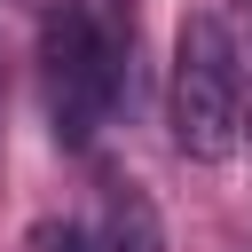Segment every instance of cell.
<instances>
[{"mask_svg": "<svg viewBox=\"0 0 252 252\" xmlns=\"http://www.w3.org/2000/svg\"><path fill=\"white\" fill-rule=\"evenodd\" d=\"M94 244H102V252H165L158 205H150L134 181H110V189H102V213H94Z\"/></svg>", "mask_w": 252, "mask_h": 252, "instance_id": "3", "label": "cell"}, {"mask_svg": "<svg viewBox=\"0 0 252 252\" xmlns=\"http://www.w3.org/2000/svg\"><path fill=\"white\" fill-rule=\"evenodd\" d=\"M165 126L173 150L197 165H228L244 142V55L213 8L181 16L173 32V79H165Z\"/></svg>", "mask_w": 252, "mask_h": 252, "instance_id": "2", "label": "cell"}, {"mask_svg": "<svg viewBox=\"0 0 252 252\" xmlns=\"http://www.w3.org/2000/svg\"><path fill=\"white\" fill-rule=\"evenodd\" d=\"M126 63H134V24L102 16L94 0H55L39 16V102L63 150L102 142L126 94Z\"/></svg>", "mask_w": 252, "mask_h": 252, "instance_id": "1", "label": "cell"}, {"mask_svg": "<svg viewBox=\"0 0 252 252\" xmlns=\"http://www.w3.org/2000/svg\"><path fill=\"white\" fill-rule=\"evenodd\" d=\"M32 252H102V244H94V228H79V220H39V228H32Z\"/></svg>", "mask_w": 252, "mask_h": 252, "instance_id": "4", "label": "cell"}]
</instances>
